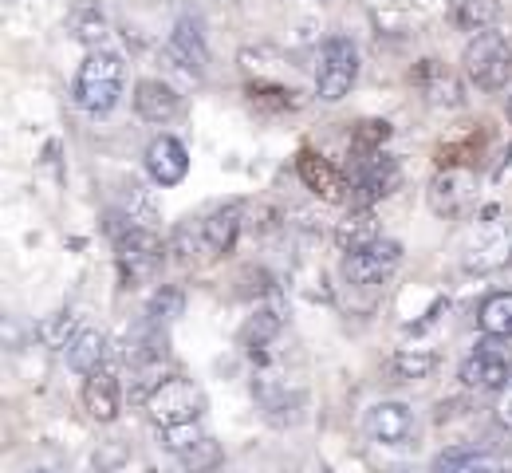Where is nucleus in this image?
Wrapping results in <instances>:
<instances>
[{
	"label": "nucleus",
	"instance_id": "nucleus-1",
	"mask_svg": "<svg viewBox=\"0 0 512 473\" xmlns=\"http://www.w3.org/2000/svg\"><path fill=\"white\" fill-rule=\"evenodd\" d=\"M123 87H127V64L119 52H107V48H91L83 56V64L75 71V83H71V99L83 115H111L123 99Z\"/></svg>",
	"mask_w": 512,
	"mask_h": 473
},
{
	"label": "nucleus",
	"instance_id": "nucleus-2",
	"mask_svg": "<svg viewBox=\"0 0 512 473\" xmlns=\"http://www.w3.org/2000/svg\"><path fill=\"white\" fill-rule=\"evenodd\" d=\"M115 233V249H119V272L123 284L134 288L138 280H150L154 272L162 269V261L170 257L166 241L154 233V225H134L119 213V225H111Z\"/></svg>",
	"mask_w": 512,
	"mask_h": 473
},
{
	"label": "nucleus",
	"instance_id": "nucleus-3",
	"mask_svg": "<svg viewBox=\"0 0 512 473\" xmlns=\"http://www.w3.org/2000/svg\"><path fill=\"white\" fill-rule=\"evenodd\" d=\"M461 68L469 75V83L477 91H505L512 83V44L509 36L501 32H477L469 44H465V56H461Z\"/></svg>",
	"mask_w": 512,
	"mask_h": 473
},
{
	"label": "nucleus",
	"instance_id": "nucleus-4",
	"mask_svg": "<svg viewBox=\"0 0 512 473\" xmlns=\"http://www.w3.org/2000/svg\"><path fill=\"white\" fill-rule=\"evenodd\" d=\"M359 79V48L351 36H327L316 64V95L320 103H343Z\"/></svg>",
	"mask_w": 512,
	"mask_h": 473
},
{
	"label": "nucleus",
	"instance_id": "nucleus-5",
	"mask_svg": "<svg viewBox=\"0 0 512 473\" xmlns=\"http://www.w3.org/2000/svg\"><path fill=\"white\" fill-rule=\"evenodd\" d=\"M512 265V233L501 221H481V229L461 249V269L469 276H485Z\"/></svg>",
	"mask_w": 512,
	"mask_h": 473
},
{
	"label": "nucleus",
	"instance_id": "nucleus-6",
	"mask_svg": "<svg viewBox=\"0 0 512 473\" xmlns=\"http://www.w3.org/2000/svg\"><path fill=\"white\" fill-rule=\"evenodd\" d=\"M197 410H201L197 387H193L190 379H178V375L162 379V383L154 387V395L146 399V414H150V422H154L158 430H162V426L190 422V418H197Z\"/></svg>",
	"mask_w": 512,
	"mask_h": 473
},
{
	"label": "nucleus",
	"instance_id": "nucleus-7",
	"mask_svg": "<svg viewBox=\"0 0 512 473\" xmlns=\"http://www.w3.org/2000/svg\"><path fill=\"white\" fill-rule=\"evenodd\" d=\"M162 56L170 60V68H178L186 79L201 83V79H205V71H209V48H205L201 24L190 20V16H182V20L174 24V32L166 36Z\"/></svg>",
	"mask_w": 512,
	"mask_h": 473
},
{
	"label": "nucleus",
	"instance_id": "nucleus-8",
	"mask_svg": "<svg viewBox=\"0 0 512 473\" xmlns=\"http://www.w3.org/2000/svg\"><path fill=\"white\" fill-rule=\"evenodd\" d=\"M398 186H402L398 162L386 158L383 150H379V154H367V162L359 166V174H355V182H351V209H371L375 202L390 198Z\"/></svg>",
	"mask_w": 512,
	"mask_h": 473
},
{
	"label": "nucleus",
	"instance_id": "nucleus-9",
	"mask_svg": "<svg viewBox=\"0 0 512 473\" xmlns=\"http://www.w3.org/2000/svg\"><path fill=\"white\" fill-rule=\"evenodd\" d=\"M398 261H402V245L390 241V237H379L371 249L343 257V280L355 284V288H375V284H383L386 276L394 272Z\"/></svg>",
	"mask_w": 512,
	"mask_h": 473
},
{
	"label": "nucleus",
	"instance_id": "nucleus-10",
	"mask_svg": "<svg viewBox=\"0 0 512 473\" xmlns=\"http://www.w3.org/2000/svg\"><path fill=\"white\" fill-rule=\"evenodd\" d=\"M457 379H461L465 391H501V387L512 383V363H509V355H501L497 347L481 343L473 355L461 359Z\"/></svg>",
	"mask_w": 512,
	"mask_h": 473
},
{
	"label": "nucleus",
	"instance_id": "nucleus-11",
	"mask_svg": "<svg viewBox=\"0 0 512 473\" xmlns=\"http://www.w3.org/2000/svg\"><path fill=\"white\" fill-rule=\"evenodd\" d=\"M367 434L379 446H410L418 438V414L398 399H383L367 410Z\"/></svg>",
	"mask_w": 512,
	"mask_h": 473
},
{
	"label": "nucleus",
	"instance_id": "nucleus-12",
	"mask_svg": "<svg viewBox=\"0 0 512 473\" xmlns=\"http://www.w3.org/2000/svg\"><path fill=\"white\" fill-rule=\"evenodd\" d=\"M146 174L154 178V186L170 190V186H182L186 174H190V150L186 142L174 135H158L146 146Z\"/></svg>",
	"mask_w": 512,
	"mask_h": 473
},
{
	"label": "nucleus",
	"instance_id": "nucleus-13",
	"mask_svg": "<svg viewBox=\"0 0 512 473\" xmlns=\"http://www.w3.org/2000/svg\"><path fill=\"white\" fill-rule=\"evenodd\" d=\"M477 198V178L461 166H446L434 182H430V209L438 217H461Z\"/></svg>",
	"mask_w": 512,
	"mask_h": 473
},
{
	"label": "nucleus",
	"instance_id": "nucleus-14",
	"mask_svg": "<svg viewBox=\"0 0 512 473\" xmlns=\"http://www.w3.org/2000/svg\"><path fill=\"white\" fill-rule=\"evenodd\" d=\"M134 111H138V119L166 127L170 119H178V111H182V95L174 91V83L146 75V79L134 83Z\"/></svg>",
	"mask_w": 512,
	"mask_h": 473
},
{
	"label": "nucleus",
	"instance_id": "nucleus-15",
	"mask_svg": "<svg viewBox=\"0 0 512 473\" xmlns=\"http://www.w3.org/2000/svg\"><path fill=\"white\" fill-rule=\"evenodd\" d=\"M296 170H300L304 186L316 190L323 202H347V198H351V182H347L323 154H316V150H300Z\"/></svg>",
	"mask_w": 512,
	"mask_h": 473
},
{
	"label": "nucleus",
	"instance_id": "nucleus-16",
	"mask_svg": "<svg viewBox=\"0 0 512 473\" xmlns=\"http://www.w3.org/2000/svg\"><path fill=\"white\" fill-rule=\"evenodd\" d=\"M83 410L95 418V422H115L119 418V410H123V391H119V379L107 371V367H99V371H91L87 379H83Z\"/></svg>",
	"mask_w": 512,
	"mask_h": 473
},
{
	"label": "nucleus",
	"instance_id": "nucleus-17",
	"mask_svg": "<svg viewBox=\"0 0 512 473\" xmlns=\"http://www.w3.org/2000/svg\"><path fill=\"white\" fill-rule=\"evenodd\" d=\"M241 229H245V209H241L237 202L213 209V213L201 221L205 253H209V257H225V253H233V245H237Z\"/></svg>",
	"mask_w": 512,
	"mask_h": 473
},
{
	"label": "nucleus",
	"instance_id": "nucleus-18",
	"mask_svg": "<svg viewBox=\"0 0 512 473\" xmlns=\"http://www.w3.org/2000/svg\"><path fill=\"white\" fill-rule=\"evenodd\" d=\"M335 245H339V253H363V249H371L379 237H383V225L375 221V213L371 209H351L339 225H335Z\"/></svg>",
	"mask_w": 512,
	"mask_h": 473
},
{
	"label": "nucleus",
	"instance_id": "nucleus-19",
	"mask_svg": "<svg viewBox=\"0 0 512 473\" xmlns=\"http://www.w3.org/2000/svg\"><path fill=\"white\" fill-rule=\"evenodd\" d=\"M67 32L87 52L103 48V40H107V12H103V4L99 0H75L71 12H67Z\"/></svg>",
	"mask_w": 512,
	"mask_h": 473
},
{
	"label": "nucleus",
	"instance_id": "nucleus-20",
	"mask_svg": "<svg viewBox=\"0 0 512 473\" xmlns=\"http://www.w3.org/2000/svg\"><path fill=\"white\" fill-rule=\"evenodd\" d=\"M107 351H111V339L103 336L99 328H83L79 336L67 343V367L75 371V375H91V371H99L103 363H107Z\"/></svg>",
	"mask_w": 512,
	"mask_h": 473
},
{
	"label": "nucleus",
	"instance_id": "nucleus-21",
	"mask_svg": "<svg viewBox=\"0 0 512 473\" xmlns=\"http://www.w3.org/2000/svg\"><path fill=\"white\" fill-rule=\"evenodd\" d=\"M430 473H505L501 458L489 454V450H477V446H453L446 454H438L434 470Z\"/></svg>",
	"mask_w": 512,
	"mask_h": 473
},
{
	"label": "nucleus",
	"instance_id": "nucleus-22",
	"mask_svg": "<svg viewBox=\"0 0 512 473\" xmlns=\"http://www.w3.org/2000/svg\"><path fill=\"white\" fill-rule=\"evenodd\" d=\"M414 79H418V87L426 91V99H430L434 107H461V83H457L442 64L426 60Z\"/></svg>",
	"mask_w": 512,
	"mask_h": 473
},
{
	"label": "nucleus",
	"instance_id": "nucleus-23",
	"mask_svg": "<svg viewBox=\"0 0 512 473\" xmlns=\"http://www.w3.org/2000/svg\"><path fill=\"white\" fill-rule=\"evenodd\" d=\"M280 328H284V308L280 304H264V308H256L253 316H249V324L241 328V343L249 347V355H256V351H264L272 339L280 336Z\"/></svg>",
	"mask_w": 512,
	"mask_h": 473
},
{
	"label": "nucleus",
	"instance_id": "nucleus-24",
	"mask_svg": "<svg viewBox=\"0 0 512 473\" xmlns=\"http://www.w3.org/2000/svg\"><path fill=\"white\" fill-rule=\"evenodd\" d=\"M501 16V4L497 0H449V20L461 28V32H489Z\"/></svg>",
	"mask_w": 512,
	"mask_h": 473
},
{
	"label": "nucleus",
	"instance_id": "nucleus-25",
	"mask_svg": "<svg viewBox=\"0 0 512 473\" xmlns=\"http://www.w3.org/2000/svg\"><path fill=\"white\" fill-rule=\"evenodd\" d=\"M477 328L489 339H512V292H489L481 300Z\"/></svg>",
	"mask_w": 512,
	"mask_h": 473
},
{
	"label": "nucleus",
	"instance_id": "nucleus-26",
	"mask_svg": "<svg viewBox=\"0 0 512 473\" xmlns=\"http://www.w3.org/2000/svg\"><path fill=\"white\" fill-rule=\"evenodd\" d=\"M119 213L134 221V225H154L158 221V205L150 198V190L142 186V182H123V190H119Z\"/></svg>",
	"mask_w": 512,
	"mask_h": 473
},
{
	"label": "nucleus",
	"instance_id": "nucleus-27",
	"mask_svg": "<svg viewBox=\"0 0 512 473\" xmlns=\"http://www.w3.org/2000/svg\"><path fill=\"white\" fill-rule=\"evenodd\" d=\"M434 367H438V355H434V351H422V347H398V351L390 355V371H394V379H402V383L426 379Z\"/></svg>",
	"mask_w": 512,
	"mask_h": 473
},
{
	"label": "nucleus",
	"instance_id": "nucleus-28",
	"mask_svg": "<svg viewBox=\"0 0 512 473\" xmlns=\"http://www.w3.org/2000/svg\"><path fill=\"white\" fill-rule=\"evenodd\" d=\"M83 328H79V316L71 312V308H60V312H52V316H44L40 320V328H36V336L44 347H56V351H67V343L79 336Z\"/></svg>",
	"mask_w": 512,
	"mask_h": 473
},
{
	"label": "nucleus",
	"instance_id": "nucleus-29",
	"mask_svg": "<svg viewBox=\"0 0 512 473\" xmlns=\"http://www.w3.org/2000/svg\"><path fill=\"white\" fill-rule=\"evenodd\" d=\"M186 312V296H182V288H174V284H162L150 300H146V320L150 324H158V328H166V324H174L178 316Z\"/></svg>",
	"mask_w": 512,
	"mask_h": 473
},
{
	"label": "nucleus",
	"instance_id": "nucleus-30",
	"mask_svg": "<svg viewBox=\"0 0 512 473\" xmlns=\"http://www.w3.org/2000/svg\"><path fill=\"white\" fill-rule=\"evenodd\" d=\"M166 249H170V261H174V265H190L197 253H205V233H201V225L182 221V225L170 233Z\"/></svg>",
	"mask_w": 512,
	"mask_h": 473
},
{
	"label": "nucleus",
	"instance_id": "nucleus-31",
	"mask_svg": "<svg viewBox=\"0 0 512 473\" xmlns=\"http://www.w3.org/2000/svg\"><path fill=\"white\" fill-rule=\"evenodd\" d=\"M201 438H205V430H201V422H197V418H190V422H178V426H162V430H158L162 450H166V454H174V458L190 454Z\"/></svg>",
	"mask_w": 512,
	"mask_h": 473
},
{
	"label": "nucleus",
	"instance_id": "nucleus-32",
	"mask_svg": "<svg viewBox=\"0 0 512 473\" xmlns=\"http://www.w3.org/2000/svg\"><path fill=\"white\" fill-rule=\"evenodd\" d=\"M178 462H182V466H186L190 473H213L217 466H221V462H225V454H221V446H217V442L205 434V438L193 446L190 454H182Z\"/></svg>",
	"mask_w": 512,
	"mask_h": 473
},
{
	"label": "nucleus",
	"instance_id": "nucleus-33",
	"mask_svg": "<svg viewBox=\"0 0 512 473\" xmlns=\"http://www.w3.org/2000/svg\"><path fill=\"white\" fill-rule=\"evenodd\" d=\"M249 99H253V107L260 111H292L296 107V91H288V87H253L249 91Z\"/></svg>",
	"mask_w": 512,
	"mask_h": 473
},
{
	"label": "nucleus",
	"instance_id": "nucleus-34",
	"mask_svg": "<svg viewBox=\"0 0 512 473\" xmlns=\"http://www.w3.org/2000/svg\"><path fill=\"white\" fill-rule=\"evenodd\" d=\"M390 138V123L386 119H371V123H359L355 131V150L359 154H379Z\"/></svg>",
	"mask_w": 512,
	"mask_h": 473
},
{
	"label": "nucleus",
	"instance_id": "nucleus-35",
	"mask_svg": "<svg viewBox=\"0 0 512 473\" xmlns=\"http://www.w3.org/2000/svg\"><path fill=\"white\" fill-rule=\"evenodd\" d=\"M493 414H497V422H501L505 430H512V383L497 391V406H493Z\"/></svg>",
	"mask_w": 512,
	"mask_h": 473
},
{
	"label": "nucleus",
	"instance_id": "nucleus-36",
	"mask_svg": "<svg viewBox=\"0 0 512 473\" xmlns=\"http://www.w3.org/2000/svg\"><path fill=\"white\" fill-rule=\"evenodd\" d=\"M394 473H426V470H394Z\"/></svg>",
	"mask_w": 512,
	"mask_h": 473
},
{
	"label": "nucleus",
	"instance_id": "nucleus-37",
	"mask_svg": "<svg viewBox=\"0 0 512 473\" xmlns=\"http://www.w3.org/2000/svg\"><path fill=\"white\" fill-rule=\"evenodd\" d=\"M28 473H52V470H28Z\"/></svg>",
	"mask_w": 512,
	"mask_h": 473
},
{
	"label": "nucleus",
	"instance_id": "nucleus-38",
	"mask_svg": "<svg viewBox=\"0 0 512 473\" xmlns=\"http://www.w3.org/2000/svg\"><path fill=\"white\" fill-rule=\"evenodd\" d=\"M320 4H331V0H320Z\"/></svg>",
	"mask_w": 512,
	"mask_h": 473
}]
</instances>
